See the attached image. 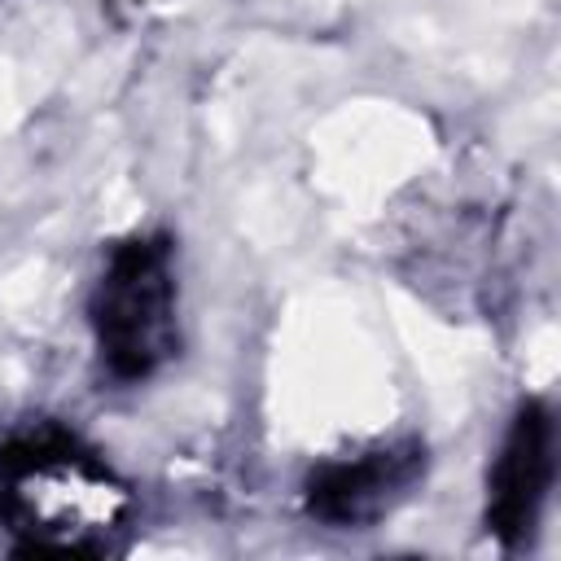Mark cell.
I'll return each mask as SVG.
<instances>
[{"instance_id": "obj_1", "label": "cell", "mask_w": 561, "mask_h": 561, "mask_svg": "<svg viewBox=\"0 0 561 561\" xmlns=\"http://www.w3.org/2000/svg\"><path fill=\"white\" fill-rule=\"evenodd\" d=\"M0 500L13 530L44 552H101L131 508L127 486L57 430L18 434L0 451Z\"/></svg>"}, {"instance_id": "obj_2", "label": "cell", "mask_w": 561, "mask_h": 561, "mask_svg": "<svg viewBox=\"0 0 561 561\" xmlns=\"http://www.w3.org/2000/svg\"><path fill=\"white\" fill-rule=\"evenodd\" d=\"M92 329L114 381H145L171 359L175 272L167 237H131L110 250L92 289Z\"/></svg>"}, {"instance_id": "obj_3", "label": "cell", "mask_w": 561, "mask_h": 561, "mask_svg": "<svg viewBox=\"0 0 561 561\" xmlns=\"http://www.w3.org/2000/svg\"><path fill=\"white\" fill-rule=\"evenodd\" d=\"M557 469V430L543 403H522L486 478V530L517 548L535 535Z\"/></svg>"}, {"instance_id": "obj_4", "label": "cell", "mask_w": 561, "mask_h": 561, "mask_svg": "<svg viewBox=\"0 0 561 561\" xmlns=\"http://www.w3.org/2000/svg\"><path fill=\"white\" fill-rule=\"evenodd\" d=\"M421 469H425V456L416 443L324 460L307 478V513L329 526H368L386 517L416 486Z\"/></svg>"}]
</instances>
